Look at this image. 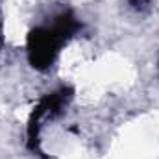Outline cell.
Masks as SVG:
<instances>
[{
    "mask_svg": "<svg viewBox=\"0 0 159 159\" xmlns=\"http://www.w3.org/2000/svg\"><path fill=\"white\" fill-rule=\"evenodd\" d=\"M78 20L65 13L56 19L52 28H37L28 37V54L30 61L37 69H46L52 65L59 46L78 30Z\"/></svg>",
    "mask_w": 159,
    "mask_h": 159,
    "instance_id": "obj_1",
    "label": "cell"
}]
</instances>
